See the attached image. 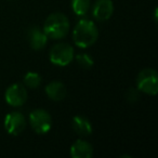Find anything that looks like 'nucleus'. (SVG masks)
<instances>
[{
	"label": "nucleus",
	"mask_w": 158,
	"mask_h": 158,
	"mask_svg": "<svg viewBox=\"0 0 158 158\" xmlns=\"http://www.w3.org/2000/svg\"><path fill=\"white\" fill-rule=\"evenodd\" d=\"M99 38V31L95 24L90 20H80L73 31L74 44L79 48H88L95 44Z\"/></svg>",
	"instance_id": "1"
},
{
	"label": "nucleus",
	"mask_w": 158,
	"mask_h": 158,
	"mask_svg": "<svg viewBox=\"0 0 158 158\" xmlns=\"http://www.w3.org/2000/svg\"><path fill=\"white\" fill-rule=\"evenodd\" d=\"M44 31L48 38L51 39H62L69 31V21L63 13L55 12L47 18L44 25Z\"/></svg>",
	"instance_id": "2"
},
{
	"label": "nucleus",
	"mask_w": 158,
	"mask_h": 158,
	"mask_svg": "<svg viewBox=\"0 0 158 158\" xmlns=\"http://www.w3.org/2000/svg\"><path fill=\"white\" fill-rule=\"evenodd\" d=\"M136 89L145 94L156 95L158 92V74L153 68H145L136 77Z\"/></svg>",
	"instance_id": "3"
},
{
	"label": "nucleus",
	"mask_w": 158,
	"mask_h": 158,
	"mask_svg": "<svg viewBox=\"0 0 158 158\" xmlns=\"http://www.w3.org/2000/svg\"><path fill=\"white\" fill-rule=\"evenodd\" d=\"M49 59L52 64L60 67L67 66L74 59V49L65 42H61L53 46L49 53Z\"/></svg>",
	"instance_id": "4"
},
{
	"label": "nucleus",
	"mask_w": 158,
	"mask_h": 158,
	"mask_svg": "<svg viewBox=\"0 0 158 158\" xmlns=\"http://www.w3.org/2000/svg\"><path fill=\"white\" fill-rule=\"evenodd\" d=\"M29 123L36 133L47 134L52 128V117L46 110L37 108L29 114Z\"/></svg>",
	"instance_id": "5"
},
{
	"label": "nucleus",
	"mask_w": 158,
	"mask_h": 158,
	"mask_svg": "<svg viewBox=\"0 0 158 158\" xmlns=\"http://www.w3.org/2000/svg\"><path fill=\"white\" fill-rule=\"evenodd\" d=\"M5 129L10 135L18 136L26 128V119L20 112H12L6 115L3 120Z\"/></svg>",
	"instance_id": "6"
},
{
	"label": "nucleus",
	"mask_w": 158,
	"mask_h": 158,
	"mask_svg": "<svg viewBox=\"0 0 158 158\" xmlns=\"http://www.w3.org/2000/svg\"><path fill=\"white\" fill-rule=\"evenodd\" d=\"M26 87L22 84H13L6 90L5 99L9 105L13 107H20L24 105L27 101Z\"/></svg>",
	"instance_id": "7"
},
{
	"label": "nucleus",
	"mask_w": 158,
	"mask_h": 158,
	"mask_svg": "<svg viewBox=\"0 0 158 158\" xmlns=\"http://www.w3.org/2000/svg\"><path fill=\"white\" fill-rule=\"evenodd\" d=\"M114 12V3L112 0H97L93 6L92 15L95 20L103 22L110 19Z\"/></svg>",
	"instance_id": "8"
},
{
	"label": "nucleus",
	"mask_w": 158,
	"mask_h": 158,
	"mask_svg": "<svg viewBox=\"0 0 158 158\" xmlns=\"http://www.w3.org/2000/svg\"><path fill=\"white\" fill-rule=\"evenodd\" d=\"M70 156L73 158H91L93 156V147L85 140H77L70 146Z\"/></svg>",
	"instance_id": "9"
},
{
	"label": "nucleus",
	"mask_w": 158,
	"mask_h": 158,
	"mask_svg": "<svg viewBox=\"0 0 158 158\" xmlns=\"http://www.w3.org/2000/svg\"><path fill=\"white\" fill-rule=\"evenodd\" d=\"M28 41L34 50H41L48 41V36L39 27H31L28 31Z\"/></svg>",
	"instance_id": "10"
},
{
	"label": "nucleus",
	"mask_w": 158,
	"mask_h": 158,
	"mask_svg": "<svg viewBox=\"0 0 158 158\" xmlns=\"http://www.w3.org/2000/svg\"><path fill=\"white\" fill-rule=\"evenodd\" d=\"M46 91L47 95L50 100L55 102L62 101L66 98V93H67V90H66V87L63 82L61 81H51L49 82L46 86Z\"/></svg>",
	"instance_id": "11"
},
{
	"label": "nucleus",
	"mask_w": 158,
	"mask_h": 158,
	"mask_svg": "<svg viewBox=\"0 0 158 158\" xmlns=\"http://www.w3.org/2000/svg\"><path fill=\"white\" fill-rule=\"evenodd\" d=\"M72 128L79 135H90L93 131L92 125L87 117L76 115L72 119Z\"/></svg>",
	"instance_id": "12"
},
{
	"label": "nucleus",
	"mask_w": 158,
	"mask_h": 158,
	"mask_svg": "<svg viewBox=\"0 0 158 158\" xmlns=\"http://www.w3.org/2000/svg\"><path fill=\"white\" fill-rule=\"evenodd\" d=\"M72 8L76 15L84 16L90 9V0H72Z\"/></svg>",
	"instance_id": "13"
},
{
	"label": "nucleus",
	"mask_w": 158,
	"mask_h": 158,
	"mask_svg": "<svg viewBox=\"0 0 158 158\" xmlns=\"http://www.w3.org/2000/svg\"><path fill=\"white\" fill-rule=\"evenodd\" d=\"M24 85L25 87L27 88H31V89H36L41 85V76L37 73H34V72H28L26 75L24 76Z\"/></svg>",
	"instance_id": "14"
},
{
	"label": "nucleus",
	"mask_w": 158,
	"mask_h": 158,
	"mask_svg": "<svg viewBox=\"0 0 158 158\" xmlns=\"http://www.w3.org/2000/svg\"><path fill=\"white\" fill-rule=\"evenodd\" d=\"M76 62L79 66L84 69H89L93 66L94 62H93V59L87 53H80V54L76 55Z\"/></svg>",
	"instance_id": "15"
},
{
	"label": "nucleus",
	"mask_w": 158,
	"mask_h": 158,
	"mask_svg": "<svg viewBox=\"0 0 158 158\" xmlns=\"http://www.w3.org/2000/svg\"><path fill=\"white\" fill-rule=\"evenodd\" d=\"M138 91H139V90H138ZM138 91H136L135 89H133V88H130L129 90H128L127 94H126L127 99L129 100L130 102H134L135 100H138V98H139Z\"/></svg>",
	"instance_id": "16"
}]
</instances>
